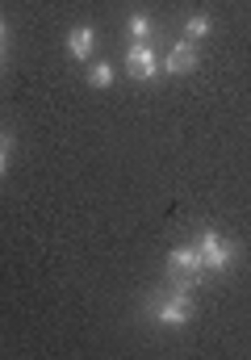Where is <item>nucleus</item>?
I'll use <instances>...</instances> for the list:
<instances>
[{
  "label": "nucleus",
  "instance_id": "1",
  "mask_svg": "<svg viewBox=\"0 0 251 360\" xmlns=\"http://www.w3.org/2000/svg\"><path fill=\"white\" fill-rule=\"evenodd\" d=\"M147 319H151L155 327H188V323L197 319V302H193L188 289H172V293H164L155 306H147Z\"/></svg>",
  "mask_w": 251,
  "mask_h": 360
},
{
  "label": "nucleus",
  "instance_id": "2",
  "mask_svg": "<svg viewBox=\"0 0 251 360\" xmlns=\"http://www.w3.org/2000/svg\"><path fill=\"white\" fill-rule=\"evenodd\" d=\"M197 248H201L205 272H226L235 260H239V243H235V239H226L218 226H201V235H197Z\"/></svg>",
  "mask_w": 251,
  "mask_h": 360
},
{
  "label": "nucleus",
  "instance_id": "3",
  "mask_svg": "<svg viewBox=\"0 0 251 360\" xmlns=\"http://www.w3.org/2000/svg\"><path fill=\"white\" fill-rule=\"evenodd\" d=\"M164 68H160V51L151 42H130L126 51V76L130 80H155Z\"/></svg>",
  "mask_w": 251,
  "mask_h": 360
},
{
  "label": "nucleus",
  "instance_id": "4",
  "mask_svg": "<svg viewBox=\"0 0 251 360\" xmlns=\"http://www.w3.org/2000/svg\"><path fill=\"white\" fill-rule=\"evenodd\" d=\"M167 269L172 276H205V260H201V248L197 243H180L167 252Z\"/></svg>",
  "mask_w": 251,
  "mask_h": 360
},
{
  "label": "nucleus",
  "instance_id": "5",
  "mask_svg": "<svg viewBox=\"0 0 251 360\" xmlns=\"http://www.w3.org/2000/svg\"><path fill=\"white\" fill-rule=\"evenodd\" d=\"M160 68H164L167 76H188V72H197V68H201V55H197V46L184 38V42H176V46L167 51Z\"/></svg>",
  "mask_w": 251,
  "mask_h": 360
},
{
  "label": "nucleus",
  "instance_id": "6",
  "mask_svg": "<svg viewBox=\"0 0 251 360\" xmlns=\"http://www.w3.org/2000/svg\"><path fill=\"white\" fill-rule=\"evenodd\" d=\"M92 51H96V30H92V25H72V30H67V55H72L76 63H88Z\"/></svg>",
  "mask_w": 251,
  "mask_h": 360
},
{
  "label": "nucleus",
  "instance_id": "7",
  "mask_svg": "<svg viewBox=\"0 0 251 360\" xmlns=\"http://www.w3.org/2000/svg\"><path fill=\"white\" fill-rule=\"evenodd\" d=\"M126 34H130V42H151L155 38V17L151 13H130V21H126Z\"/></svg>",
  "mask_w": 251,
  "mask_h": 360
},
{
  "label": "nucleus",
  "instance_id": "8",
  "mask_svg": "<svg viewBox=\"0 0 251 360\" xmlns=\"http://www.w3.org/2000/svg\"><path fill=\"white\" fill-rule=\"evenodd\" d=\"M210 34H214V21H210L205 13L184 17V38H188V42H201V38H210Z\"/></svg>",
  "mask_w": 251,
  "mask_h": 360
},
{
  "label": "nucleus",
  "instance_id": "9",
  "mask_svg": "<svg viewBox=\"0 0 251 360\" xmlns=\"http://www.w3.org/2000/svg\"><path fill=\"white\" fill-rule=\"evenodd\" d=\"M113 76H117V72H113V63H92L88 84H92V89H109V84H113Z\"/></svg>",
  "mask_w": 251,
  "mask_h": 360
},
{
  "label": "nucleus",
  "instance_id": "10",
  "mask_svg": "<svg viewBox=\"0 0 251 360\" xmlns=\"http://www.w3.org/2000/svg\"><path fill=\"white\" fill-rule=\"evenodd\" d=\"M8 155H13V139H8V134H0V176L8 172Z\"/></svg>",
  "mask_w": 251,
  "mask_h": 360
},
{
  "label": "nucleus",
  "instance_id": "11",
  "mask_svg": "<svg viewBox=\"0 0 251 360\" xmlns=\"http://www.w3.org/2000/svg\"><path fill=\"white\" fill-rule=\"evenodd\" d=\"M4 38H8V25L0 21V51H4Z\"/></svg>",
  "mask_w": 251,
  "mask_h": 360
},
{
  "label": "nucleus",
  "instance_id": "12",
  "mask_svg": "<svg viewBox=\"0 0 251 360\" xmlns=\"http://www.w3.org/2000/svg\"><path fill=\"white\" fill-rule=\"evenodd\" d=\"M0 68H4V51H0Z\"/></svg>",
  "mask_w": 251,
  "mask_h": 360
}]
</instances>
